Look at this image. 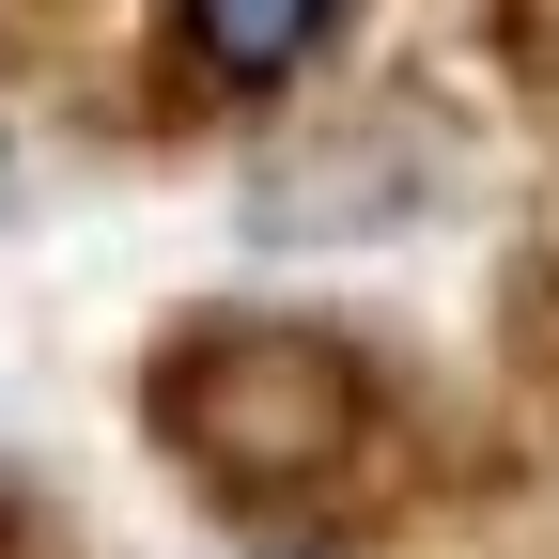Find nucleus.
I'll list each match as a JSON object with an SVG mask.
<instances>
[{"instance_id": "f257e3e1", "label": "nucleus", "mask_w": 559, "mask_h": 559, "mask_svg": "<svg viewBox=\"0 0 559 559\" xmlns=\"http://www.w3.org/2000/svg\"><path fill=\"white\" fill-rule=\"evenodd\" d=\"M156 419H171V451H187L202 481L280 498V481L342 466V436H358V373H342L326 342H264V326H234V342H202V358H171Z\"/></svg>"}, {"instance_id": "f03ea898", "label": "nucleus", "mask_w": 559, "mask_h": 559, "mask_svg": "<svg viewBox=\"0 0 559 559\" xmlns=\"http://www.w3.org/2000/svg\"><path fill=\"white\" fill-rule=\"evenodd\" d=\"M171 32H187V62H202L218 94H280V79L326 62L342 0H171Z\"/></svg>"}]
</instances>
